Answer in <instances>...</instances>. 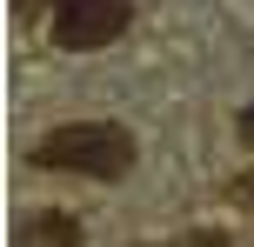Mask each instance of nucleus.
Segmentation results:
<instances>
[{"mask_svg": "<svg viewBox=\"0 0 254 247\" xmlns=\"http://www.w3.org/2000/svg\"><path fill=\"white\" fill-rule=\"evenodd\" d=\"M34 167L47 174H87V181H121L134 167V134L121 120H74V127H54L34 141Z\"/></svg>", "mask_w": 254, "mask_h": 247, "instance_id": "1", "label": "nucleus"}, {"mask_svg": "<svg viewBox=\"0 0 254 247\" xmlns=\"http://www.w3.org/2000/svg\"><path fill=\"white\" fill-rule=\"evenodd\" d=\"M134 20V0H61L54 13V47L67 53H94V47H114Z\"/></svg>", "mask_w": 254, "mask_h": 247, "instance_id": "2", "label": "nucleus"}, {"mask_svg": "<svg viewBox=\"0 0 254 247\" xmlns=\"http://www.w3.org/2000/svg\"><path fill=\"white\" fill-rule=\"evenodd\" d=\"M20 247H80V227L74 214H34L20 227Z\"/></svg>", "mask_w": 254, "mask_h": 247, "instance_id": "3", "label": "nucleus"}, {"mask_svg": "<svg viewBox=\"0 0 254 247\" xmlns=\"http://www.w3.org/2000/svg\"><path fill=\"white\" fill-rule=\"evenodd\" d=\"M241 141H248V147H254V100H248V107H241Z\"/></svg>", "mask_w": 254, "mask_h": 247, "instance_id": "4", "label": "nucleus"}, {"mask_svg": "<svg viewBox=\"0 0 254 247\" xmlns=\"http://www.w3.org/2000/svg\"><path fill=\"white\" fill-rule=\"evenodd\" d=\"M34 7H47V0H20V13H34Z\"/></svg>", "mask_w": 254, "mask_h": 247, "instance_id": "5", "label": "nucleus"}]
</instances>
